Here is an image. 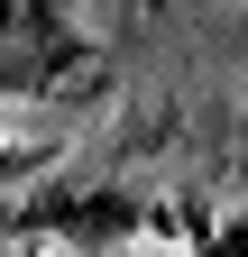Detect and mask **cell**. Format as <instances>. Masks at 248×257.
<instances>
[{
	"label": "cell",
	"mask_w": 248,
	"mask_h": 257,
	"mask_svg": "<svg viewBox=\"0 0 248 257\" xmlns=\"http://www.w3.org/2000/svg\"><path fill=\"white\" fill-rule=\"evenodd\" d=\"M37 166H46V147H37V138H0V193H10L19 175H37Z\"/></svg>",
	"instance_id": "6da1fadb"
}]
</instances>
